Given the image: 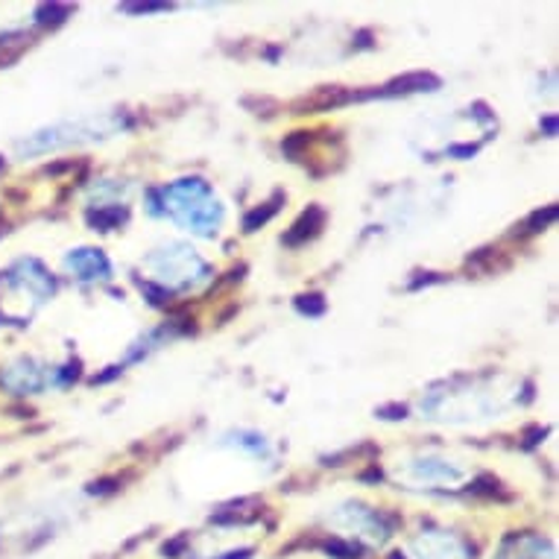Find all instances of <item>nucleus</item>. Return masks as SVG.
<instances>
[{
  "instance_id": "f03ea898",
  "label": "nucleus",
  "mask_w": 559,
  "mask_h": 559,
  "mask_svg": "<svg viewBox=\"0 0 559 559\" xmlns=\"http://www.w3.org/2000/svg\"><path fill=\"white\" fill-rule=\"evenodd\" d=\"M320 226H322V212L320 209H311L308 214H302V221L296 223L294 231H290L285 240L290 243V247H296V243H302L305 238H313V235L320 231Z\"/></svg>"
},
{
  "instance_id": "20e7f679",
  "label": "nucleus",
  "mask_w": 559,
  "mask_h": 559,
  "mask_svg": "<svg viewBox=\"0 0 559 559\" xmlns=\"http://www.w3.org/2000/svg\"><path fill=\"white\" fill-rule=\"evenodd\" d=\"M282 200V197H275L273 202H266V209H258V212H252L247 217V223H243V226H247V231H255L258 229V223H266L270 221V217H273L275 212H278V205H275V202Z\"/></svg>"
},
{
  "instance_id": "39448f33",
  "label": "nucleus",
  "mask_w": 559,
  "mask_h": 559,
  "mask_svg": "<svg viewBox=\"0 0 559 559\" xmlns=\"http://www.w3.org/2000/svg\"><path fill=\"white\" fill-rule=\"evenodd\" d=\"M554 217H557V205H548V212H545V214H542V212L533 214L531 223H527V229L539 231V226H548V223L554 221Z\"/></svg>"
},
{
  "instance_id": "7ed1b4c3",
  "label": "nucleus",
  "mask_w": 559,
  "mask_h": 559,
  "mask_svg": "<svg viewBox=\"0 0 559 559\" xmlns=\"http://www.w3.org/2000/svg\"><path fill=\"white\" fill-rule=\"evenodd\" d=\"M437 88L440 85V80L431 74H411V76H404V80H395L393 85H386L384 92H378V94H402V92H423V88Z\"/></svg>"
},
{
  "instance_id": "0eeeda50",
  "label": "nucleus",
  "mask_w": 559,
  "mask_h": 559,
  "mask_svg": "<svg viewBox=\"0 0 559 559\" xmlns=\"http://www.w3.org/2000/svg\"><path fill=\"white\" fill-rule=\"evenodd\" d=\"M364 480H381V468H369L367 475H364Z\"/></svg>"
},
{
  "instance_id": "f257e3e1",
  "label": "nucleus",
  "mask_w": 559,
  "mask_h": 559,
  "mask_svg": "<svg viewBox=\"0 0 559 559\" xmlns=\"http://www.w3.org/2000/svg\"><path fill=\"white\" fill-rule=\"evenodd\" d=\"M348 100H358V94H348L346 88H340V85H329V88H320V92H313L311 97L294 103V111L296 115L329 111V109H337V106H343V103Z\"/></svg>"
},
{
  "instance_id": "423d86ee",
  "label": "nucleus",
  "mask_w": 559,
  "mask_h": 559,
  "mask_svg": "<svg viewBox=\"0 0 559 559\" xmlns=\"http://www.w3.org/2000/svg\"><path fill=\"white\" fill-rule=\"evenodd\" d=\"M325 305H322V296H317V302H305V299H299V311H311V313H320Z\"/></svg>"
}]
</instances>
